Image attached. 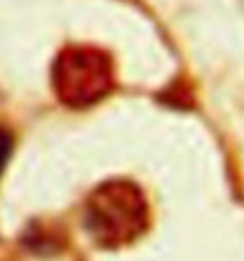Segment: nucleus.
<instances>
[{"label": "nucleus", "mask_w": 244, "mask_h": 261, "mask_svg": "<svg viewBox=\"0 0 244 261\" xmlns=\"http://www.w3.org/2000/svg\"><path fill=\"white\" fill-rule=\"evenodd\" d=\"M149 226V204L130 180H107L88 197L86 230L97 245L109 249L138 240Z\"/></svg>", "instance_id": "nucleus-1"}, {"label": "nucleus", "mask_w": 244, "mask_h": 261, "mask_svg": "<svg viewBox=\"0 0 244 261\" xmlns=\"http://www.w3.org/2000/svg\"><path fill=\"white\" fill-rule=\"evenodd\" d=\"M50 81L62 105L83 110L112 93L114 60L97 45H67L55 57Z\"/></svg>", "instance_id": "nucleus-2"}, {"label": "nucleus", "mask_w": 244, "mask_h": 261, "mask_svg": "<svg viewBox=\"0 0 244 261\" xmlns=\"http://www.w3.org/2000/svg\"><path fill=\"white\" fill-rule=\"evenodd\" d=\"M12 133L5 128H0V173H3V169H5L7 159H10V154H12Z\"/></svg>", "instance_id": "nucleus-3"}]
</instances>
